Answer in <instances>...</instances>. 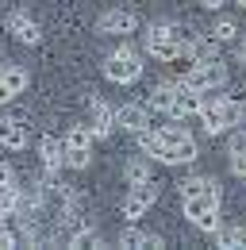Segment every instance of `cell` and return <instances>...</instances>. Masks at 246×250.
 Wrapping results in <instances>:
<instances>
[{"instance_id":"3957f363","label":"cell","mask_w":246,"mask_h":250,"mask_svg":"<svg viewBox=\"0 0 246 250\" xmlns=\"http://www.w3.org/2000/svg\"><path fill=\"white\" fill-rule=\"evenodd\" d=\"M139 73H143V58L123 42L120 50H112L108 58H104V77L108 81H120V85H127V81H139Z\"/></svg>"},{"instance_id":"7a4b0ae2","label":"cell","mask_w":246,"mask_h":250,"mask_svg":"<svg viewBox=\"0 0 246 250\" xmlns=\"http://www.w3.org/2000/svg\"><path fill=\"white\" fill-rule=\"evenodd\" d=\"M188 42H192V31L181 23H150L146 27V54H154L158 62H173Z\"/></svg>"},{"instance_id":"d6986e66","label":"cell","mask_w":246,"mask_h":250,"mask_svg":"<svg viewBox=\"0 0 246 250\" xmlns=\"http://www.w3.org/2000/svg\"><path fill=\"white\" fill-rule=\"evenodd\" d=\"M27 89V69L23 65H4V96L12 100V96H20Z\"/></svg>"},{"instance_id":"30bf717a","label":"cell","mask_w":246,"mask_h":250,"mask_svg":"<svg viewBox=\"0 0 246 250\" xmlns=\"http://www.w3.org/2000/svg\"><path fill=\"white\" fill-rule=\"evenodd\" d=\"M89 127H92V139H108V135L116 131V108H112V104H104V100H92Z\"/></svg>"},{"instance_id":"f1b7e54d","label":"cell","mask_w":246,"mask_h":250,"mask_svg":"<svg viewBox=\"0 0 246 250\" xmlns=\"http://www.w3.org/2000/svg\"><path fill=\"white\" fill-rule=\"evenodd\" d=\"M231 173L239 181H246V154H231Z\"/></svg>"},{"instance_id":"8992f818","label":"cell","mask_w":246,"mask_h":250,"mask_svg":"<svg viewBox=\"0 0 246 250\" xmlns=\"http://www.w3.org/2000/svg\"><path fill=\"white\" fill-rule=\"evenodd\" d=\"M184 216L200 231H215L219 227V196L200 192V196H184Z\"/></svg>"},{"instance_id":"ba28073f","label":"cell","mask_w":246,"mask_h":250,"mask_svg":"<svg viewBox=\"0 0 246 250\" xmlns=\"http://www.w3.org/2000/svg\"><path fill=\"white\" fill-rule=\"evenodd\" d=\"M135 27H139V20H135L131 8H108V12L96 20V31L100 35H131Z\"/></svg>"},{"instance_id":"ac0fdd59","label":"cell","mask_w":246,"mask_h":250,"mask_svg":"<svg viewBox=\"0 0 246 250\" xmlns=\"http://www.w3.org/2000/svg\"><path fill=\"white\" fill-rule=\"evenodd\" d=\"M23 208V192H20V185L12 181V185H0V219L16 216Z\"/></svg>"},{"instance_id":"1f68e13d","label":"cell","mask_w":246,"mask_h":250,"mask_svg":"<svg viewBox=\"0 0 246 250\" xmlns=\"http://www.w3.org/2000/svg\"><path fill=\"white\" fill-rule=\"evenodd\" d=\"M239 62L246 65V39H243V42H239Z\"/></svg>"},{"instance_id":"7c38bea8","label":"cell","mask_w":246,"mask_h":250,"mask_svg":"<svg viewBox=\"0 0 246 250\" xmlns=\"http://www.w3.org/2000/svg\"><path fill=\"white\" fill-rule=\"evenodd\" d=\"M39 154H42V166L54 173V169H62V166H65V143H62V139H54V135H42Z\"/></svg>"},{"instance_id":"f546056e","label":"cell","mask_w":246,"mask_h":250,"mask_svg":"<svg viewBox=\"0 0 246 250\" xmlns=\"http://www.w3.org/2000/svg\"><path fill=\"white\" fill-rule=\"evenodd\" d=\"M16 181V173H12V166L8 162H0V185H12Z\"/></svg>"},{"instance_id":"d4e9b609","label":"cell","mask_w":246,"mask_h":250,"mask_svg":"<svg viewBox=\"0 0 246 250\" xmlns=\"http://www.w3.org/2000/svg\"><path fill=\"white\" fill-rule=\"evenodd\" d=\"M69 247H100V235H96V231H92V227H77V231H73V235H69Z\"/></svg>"},{"instance_id":"52a82bcc","label":"cell","mask_w":246,"mask_h":250,"mask_svg":"<svg viewBox=\"0 0 246 250\" xmlns=\"http://www.w3.org/2000/svg\"><path fill=\"white\" fill-rule=\"evenodd\" d=\"M154 200H158V185H154V181H146V185H131V192L123 196V216H127V219H143L154 208Z\"/></svg>"},{"instance_id":"5b68a950","label":"cell","mask_w":246,"mask_h":250,"mask_svg":"<svg viewBox=\"0 0 246 250\" xmlns=\"http://www.w3.org/2000/svg\"><path fill=\"white\" fill-rule=\"evenodd\" d=\"M223 81H227V65L219 62V58L196 62V65H188V69L181 73V85L196 89V93H204V89H223Z\"/></svg>"},{"instance_id":"836d02e7","label":"cell","mask_w":246,"mask_h":250,"mask_svg":"<svg viewBox=\"0 0 246 250\" xmlns=\"http://www.w3.org/2000/svg\"><path fill=\"white\" fill-rule=\"evenodd\" d=\"M235 4H239V8H246V0H235Z\"/></svg>"},{"instance_id":"ffe728a7","label":"cell","mask_w":246,"mask_h":250,"mask_svg":"<svg viewBox=\"0 0 246 250\" xmlns=\"http://www.w3.org/2000/svg\"><path fill=\"white\" fill-rule=\"evenodd\" d=\"M200 192L219 196V181H215V177H184L181 181V200L184 196H200Z\"/></svg>"},{"instance_id":"9a60e30c","label":"cell","mask_w":246,"mask_h":250,"mask_svg":"<svg viewBox=\"0 0 246 250\" xmlns=\"http://www.w3.org/2000/svg\"><path fill=\"white\" fill-rule=\"evenodd\" d=\"M0 146L23 150V146H27V127L20 124V120H0Z\"/></svg>"},{"instance_id":"e0dca14e","label":"cell","mask_w":246,"mask_h":250,"mask_svg":"<svg viewBox=\"0 0 246 250\" xmlns=\"http://www.w3.org/2000/svg\"><path fill=\"white\" fill-rule=\"evenodd\" d=\"M215 247L223 250H246V223H239V227H215Z\"/></svg>"},{"instance_id":"d6a6232c","label":"cell","mask_w":246,"mask_h":250,"mask_svg":"<svg viewBox=\"0 0 246 250\" xmlns=\"http://www.w3.org/2000/svg\"><path fill=\"white\" fill-rule=\"evenodd\" d=\"M204 8H219V4H227V0H200Z\"/></svg>"},{"instance_id":"83f0119b","label":"cell","mask_w":246,"mask_h":250,"mask_svg":"<svg viewBox=\"0 0 246 250\" xmlns=\"http://www.w3.org/2000/svg\"><path fill=\"white\" fill-rule=\"evenodd\" d=\"M16 243H20V235H16V231L0 219V247H16Z\"/></svg>"},{"instance_id":"603a6c76","label":"cell","mask_w":246,"mask_h":250,"mask_svg":"<svg viewBox=\"0 0 246 250\" xmlns=\"http://www.w3.org/2000/svg\"><path fill=\"white\" fill-rule=\"evenodd\" d=\"M123 181H127V185H146V181H150V166L139 162V158L127 162V166H123Z\"/></svg>"},{"instance_id":"4dcf8cb0","label":"cell","mask_w":246,"mask_h":250,"mask_svg":"<svg viewBox=\"0 0 246 250\" xmlns=\"http://www.w3.org/2000/svg\"><path fill=\"white\" fill-rule=\"evenodd\" d=\"M0 104H8V96H4V65H0Z\"/></svg>"},{"instance_id":"8fae6325","label":"cell","mask_w":246,"mask_h":250,"mask_svg":"<svg viewBox=\"0 0 246 250\" xmlns=\"http://www.w3.org/2000/svg\"><path fill=\"white\" fill-rule=\"evenodd\" d=\"M116 127L131 131V135H139L143 127H150V112H146V104H123V108H116Z\"/></svg>"},{"instance_id":"484cf974","label":"cell","mask_w":246,"mask_h":250,"mask_svg":"<svg viewBox=\"0 0 246 250\" xmlns=\"http://www.w3.org/2000/svg\"><path fill=\"white\" fill-rule=\"evenodd\" d=\"M227 154H246V131L231 127V143H227Z\"/></svg>"},{"instance_id":"7402d4cb","label":"cell","mask_w":246,"mask_h":250,"mask_svg":"<svg viewBox=\"0 0 246 250\" xmlns=\"http://www.w3.org/2000/svg\"><path fill=\"white\" fill-rule=\"evenodd\" d=\"M196 158V139H188V143H177V146H165V166H184V162H192Z\"/></svg>"},{"instance_id":"6da1fadb","label":"cell","mask_w":246,"mask_h":250,"mask_svg":"<svg viewBox=\"0 0 246 250\" xmlns=\"http://www.w3.org/2000/svg\"><path fill=\"white\" fill-rule=\"evenodd\" d=\"M243 116H246V108L235 96L219 93V89H204V93H200V120H204V131H208V135H223V131L239 127Z\"/></svg>"},{"instance_id":"cb8c5ba5","label":"cell","mask_w":246,"mask_h":250,"mask_svg":"<svg viewBox=\"0 0 246 250\" xmlns=\"http://www.w3.org/2000/svg\"><path fill=\"white\" fill-rule=\"evenodd\" d=\"M169 100H173V81H165V85H154L150 96H146V108H165V112H169Z\"/></svg>"},{"instance_id":"2e32d148","label":"cell","mask_w":246,"mask_h":250,"mask_svg":"<svg viewBox=\"0 0 246 250\" xmlns=\"http://www.w3.org/2000/svg\"><path fill=\"white\" fill-rule=\"evenodd\" d=\"M120 247H127V250L162 247V239H158V235H150V231H143V227H123V231H120Z\"/></svg>"},{"instance_id":"44dd1931","label":"cell","mask_w":246,"mask_h":250,"mask_svg":"<svg viewBox=\"0 0 246 250\" xmlns=\"http://www.w3.org/2000/svg\"><path fill=\"white\" fill-rule=\"evenodd\" d=\"M139 146H143V154H150V158H165V143H162V135H158V127H143L139 131Z\"/></svg>"},{"instance_id":"5bb4252c","label":"cell","mask_w":246,"mask_h":250,"mask_svg":"<svg viewBox=\"0 0 246 250\" xmlns=\"http://www.w3.org/2000/svg\"><path fill=\"white\" fill-rule=\"evenodd\" d=\"M184 50L192 54V62H212V58H219V39L215 35H192V42Z\"/></svg>"},{"instance_id":"4316f807","label":"cell","mask_w":246,"mask_h":250,"mask_svg":"<svg viewBox=\"0 0 246 250\" xmlns=\"http://www.w3.org/2000/svg\"><path fill=\"white\" fill-rule=\"evenodd\" d=\"M235 35H239V27H235L231 20H219V27H215V39H219V42H231Z\"/></svg>"},{"instance_id":"9c48e42d","label":"cell","mask_w":246,"mask_h":250,"mask_svg":"<svg viewBox=\"0 0 246 250\" xmlns=\"http://www.w3.org/2000/svg\"><path fill=\"white\" fill-rule=\"evenodd\" d=\"M169 116H173V120H188V116H200V93H196V89H188V85H181V81H173Z\"/></svg>"},{"instance_id":"277c9868","label":"cell","mask_w":246,"mask_h":250,"mask_svg":"<svg viewBox=\"0 0 246 250\" xmlns=\"http://www.w3.org/2000/svg\"><path fill=\"white\" fill-rule=\"evenodd\" d=\"M92 162V127L73 124L65 131V166L69 169H89Z\"/></svg>"},{"instance_id":"4fadbf2b","label":"cell","mask_w":246,"mask_h":250,"mask_svg":"<svg viewBox=\"0 0 246 250\" xmlns=\"http://www.w3.org/2000/svg\"><path fill=\"white\" fill-rule=\"evenodd\" d=\"M8 31H12V39H20V42H39V27H35V20H31L27 12H12L8 16Z\"/></svg>"}]
</instances>
